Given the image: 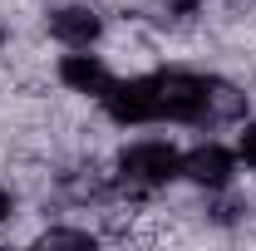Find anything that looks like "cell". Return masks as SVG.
<instances>
[{"label": "cell", "instance_id": "cell-7", "mask_svg": "<svg viewBox=\"0 0 256 251\" xmlns=\"http://www.w3.org/2000/svg\"><path fill=\"white\" fill-rule=\"evenodd\" d=\"M40 242H44V246H94L89 232H44Z\"/></svg>", "mask_w": 256, "mask_h": 251}, {"label": "cell", "instance_id": "cell-2", "mask_svg": "<svg viewBox=\"0 0 256 251\" xmlns=\"http://www.w3.org/2000/svg\"><path fill=\"white\" fill-rule=\"evenodd\" d=\"M118 178L128 188H162L182 178V153L172 143H133L118 153Z\"/></svg>", "mask_w": 256, "mask_h": 251}, {"label": "cell", "instance_id": "cell-3", "mask_svg": "<svg viewBox=\"0 0 256 251\" xmlns=\"http://www.w3.org/2000/svg\"><path fill=\"white\" fill-rule=\"evenodd\" d=\"M104 108L114 124H158V74L114 79L104 89Z\"/></svg>", "mask_w": 256, "mask_h": 251}, {"label": "cell", "instance_id": "cell-6", "mask_svg": "<svg viewBox=\"0 0 256 251\" xmlns=\"http://www.w3.org/2000/svg\"><path fill=\"white\" fill-rule=\"evenodd\" d=\"M60 79L69 84V89H79V94H94V98H104V89L114 84L108 64L98 60V54H64V64H60Z\"/></svg>", "mask_w": 256, "mask_h": 251}, {"label": "cell", "instance_id": "cell-9", "mask_svg": "<svg viewBox=\"0 0 256 251\" xmlns=\"http://www.w3.org/2000/svg\"><path fill=\"white\" fill-rule=\"evenodd\" d=\"M5 217H10V192L0 188V222H5Z\"/></svg>", "mask_w": 256, "mask_h": 251}, {"label": "cell", "instance_id": "cell-8", "mask_svg": "<svg viewBox=\"0 0 256 251\" xmlns=\"http://www.w3.org/2000/svg\"><path fill=\"white\" fill-rule=\"evenodd\" d=\"M236 158H242L246 168H256V124L242 128V138H236Z\"/></svg>", "mask_w": 256, "mask_h": 251}, {"label": "cell", "instance_id": "cell-1", "mask_svg": "<svg viewBox=\"0 0 256 251\" xmlns=\"http://www.w3.org/2000/svg\"><path fill=\"white\" fill-rule=\"evenodd\" d=\"M212 84L217 79H202V74H158V118L172 124H207L212 118Z\"/></svg>", "mask_w": 256, "mask_h": 251}, {"label": "cell", "instance_id": "cell-10", "mask_svg": "<svg viewBox=\"0 0 256 251\" xmlns=\"http://www.w3.org/2000/svg\"><path fill=\"white\" fill-rule=\"evenodd\" d=\"M0 40H5V30H0Z\"/></svg>", "mask_w": 256, "mask_h": 251}, {"label": "cell", "instance_id": "cell-4", "mask_svg": "<svg viewBox=\"0 0 256 251\" xmlns=\"http://www.w3.org/2000/svg\"><path fill=\"white\" fill-rule=\"evenodd\" d=\"M232 168H236V158L226 153L222 143H197L192 153H182V178L202 182V188H226Z\"/></svg>", "mask_w": 256, "mask_h": 251}, {"label": "cell", "instance_id": "cell-5", "mask_svg": "<svg viewBox=\"0 0 256 251\" xmlns=\"http://www.w3.org/2000/svg\"><path fill=\"white\" fill-rule=\"evenodd\" d=\"M98 30H104V20H98L89 5H64V10L50 15V34L60 44H69V50H89L98 40Z\"/></svg>", "mask_w": 256, "mask_h": 251}]
</instances>
